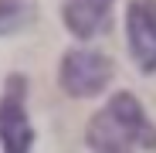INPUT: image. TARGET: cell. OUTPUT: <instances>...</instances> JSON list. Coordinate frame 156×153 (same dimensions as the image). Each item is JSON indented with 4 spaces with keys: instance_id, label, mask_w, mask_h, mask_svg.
Instances as JSON below:
<instances>
[{
    "instance_id": "obj_1",
    "label": "cell",
    "mask_w": 156,
    "mask_h": 153,
    "mask_svg": "<svg viewBox=\"0 0 156 153\" xmlns=\"http://www.w3.org/2000/svg\"><path fill=\"white\" fill-rule=\"evenodd\" d=\"M85 143L92 153H133L136 146L156 150V126L146 119L133 92H119L92 116Z\"/></svg>"
},
{
    "instance_id": "obj_5",
    "label": "cell",
    "mask_w": 156,
    "mask_h": 153,
    "mask_svg": "<svg viewBox=\"0 0 156 153\" xmlns=\"http://www.w3.org/2000/svg\"><path fill=\"white\" fill-rule=\"evenodd\" d=\"M112 4L115 0H65L61 7L65 27L75 38H95L105 31V24L112 17Z\"/></svg>"
},
{
    "instance_id": "obj_4",
    "label": "cell",
    "mask_w": 156,
    "mask_h": 153,
    "mask_svg": "<svg viewBox=\"0 0 156 153\" xmlns=\"http://www.w3.org/2000/svg\"><path fill=\"white\" fill-rule=\"evenodd\" d=\"M129 51L143 71H156V0H133L126 10Z\"/></svg>"
},
{
    "instance_id": "obj_3",
    "label": "cell",
    "mask_w": 156,
    "mask_h": 153,
    "mask_svg": "<svg viewBox=\"0 0 156 153\" xmlns=\"http://www.w3.org/2000/svg\"><path fill=\"white\" fill-rule=\"evenodd\" d=\"M58 82L75 99L98 95L102 89L112 82V61L102 55V51L71 48V51H65V58L58 65Z\"/></svg>"
},
{
    "instance_id": "obj_2",
    "label": "cell",
    "mask_w": 156,
    "mask_h": 153,
    "mask_svg": "<svg viewBox=\"0 0 156 153\" xmlns=\"http://www.w3.org/2000/svg\"><path fill=\"white\" fill-rule=\"evenodd\" d=\"M0 146L4 153H31L34 126L27 116V78L10 75L0 95Z\"/></svg>"
},
{
    "instance_id": "obj_6",
    "label": "cell",
    "mask_w": 156,
    "mask_h": 153,
    "mask_svg": "<svg viewBox=\"0 0 156 153\" xmlns=\"http://www.w3.org/2000/svg\"><path fill=\"white\" fill-rule=\"evenodd\" d=\"M34 17V0H0V38L27 27Z\"/></svg>"
}]
</instances>
